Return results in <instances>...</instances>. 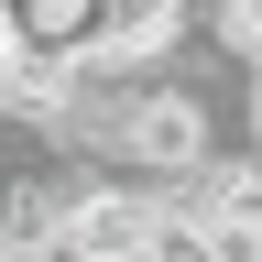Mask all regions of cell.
<instances>
[{
    "label": "cell",
    "mask_w": 262,
    "mask_h": 262,
    "mask_svg": "<svg viewBox=\"0 0 262 262\" xmlns=\"http://www.w3.org/2000/svg\"><path fill=\"white\" fill-rule=\"evenodd\" d=\"M186 208H196V229L219 241V262H262V164H251V153H229L219 175H196Z\"/></svg>",
    "instance_id": "obj_1"
},
{
    "label": "cell",
    "mask_w": 262,
    "mask_h": 262,
    "mask_svg": "<svg viewBox=\"0 0 262 262\" xmlns=\"http://www.w3.org/2000/svg\"><path fill=\"white\" fill-rule=\"evenodd\" d=\"M153 262H219V241L196 229V208L175 196V219H164V241H153Z\"/></svg>",
    "instance_id": "obj_2"
}]
</instances>
